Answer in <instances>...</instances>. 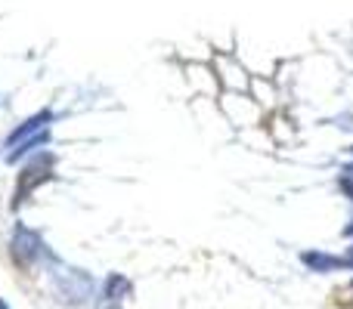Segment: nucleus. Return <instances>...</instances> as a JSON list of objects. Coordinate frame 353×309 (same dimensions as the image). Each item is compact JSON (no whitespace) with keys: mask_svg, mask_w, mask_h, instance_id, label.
Instances as JSON below:
<instances>
[{"mask_svg":"<svg viewBox=\"0 0 353 309\" xmlns=\"http://www.w3.org/2000/svg\"><path fill=\"white\" fill-rule=\"evenodd\" d=\"M53 164H56V155L50 152V149H41V152L31 155V158H28V164H25V170L19 173L16 201H12V204H22L25 195H28L31 189H37L41 182H47L50 176H53Z\"/></svg>","mask_w":353,"mask_h":309,"instance_id":"obj_3","label":"nucleus"},{"mask_svg":"<svg viewBox=\"0 0 353 309\" xmlns=\"http://www.w3.org/2000/svg\"><path fill=\"white\" fill-rule=\"evenodd\" d=\"M50 291H53V300L59 306H84L93 300L97 294V281H93L90 273L84 269L65 266V263L56 260L53 269H50Z\"/></svg>","mask_w":353,"mask_h":309,"instance_id":"obj_1","label":"nucleus"},{"mask_svg":"<svg viewBox=\"0 0 353 309\" xmlns=\"http://www.w3.org/2000/svg\"><path fill=\"white\" fill-rule=\"evenodd\" d=\"M0 309H10V303H6V300H3V297H0Z\"/></svg>","mask_w":353,"mask_h":309,"instance_id":"obj_6","label":"nucleus"},{"mask_svg":"<svg viewBox=\"0 0 353 309\" xmlns=\"http://www.w3.org/2000/svg\"><path fill=\"white\" fill-rule=\"evenodd\" d=\"M56 121V115H53V109H41V111H34L31 118H25L22 124H19L16 130H12L10 136L3 140V149H6V155L10 152H16L19 146H25L28 140H34L37 134H43V130H50V124Z\"/></svg>","mask_w":353,"mask_h":309,"instance_id":"obj_4","label":"nucleus"},{"mask_svg":"<svg viewBox=\"0 0 353 309\" xmlns=\"http://www.w3.org/2000/svg\"><path fill=\"white\" fill-rule=\"evenodd\" d=\"M130 291H134V288H130V281L124 279V275L112 273L109 279H105V285H103V300H105V303H118V300H124Z\"/></svg>","mask_w":353,"mask_h":309,"instance_id":"obj_5","label":"nucleus"},{"mask_svg":"<svg viewBox=\"0 0 353 309\" xmlns=\"http://www.w3.org/2000/svg\"><path fill=\"white\" fill-rule=\"evenodd\" d=\"M10 257L16 260V266H22V269H34V266H41L43 260L56 263V254L47 248V242L41 238V232L28 229L25 223H16V229H12Z\"/></svg>","mask_w":353,"mask_h":309,"instance_id":"obj_2","label":"nucleus"},{"mask_svg":"<svg viewBox=\"0 0 353 309\" xmlns=\"http://www.w3.org/2000/svg\"><path fill=\"white\" fill-rule=\"evenodd\" d=\"M105 309H118V306H105Z\"/></svg>","mask_w":353,"mask_h":309,"instance_id":"obj_7","label":"nucleus"}]
</instances>
